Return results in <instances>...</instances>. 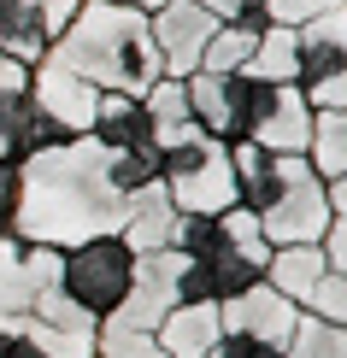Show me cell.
<instances>
[{"mask_svg": "<svg viewBox=\"0 0 347 358\" xmlns=\"http://www.w3.org/2000/svg\"><path fill=\"white\" fill-rule=\"evenodd\" d=\"M48 53L65 59L71 71H83L95 88L135 94V100L165 77V71H159V48H154V29H147V12L124 6V0H83L77 18L59 29V41Z\"/></svg>", "mask_w": 347, "mask_h": 358, "instance_id": "7a4b0ae2", "label": "cell"}, {"mask_svg": "<svg viewBox=\"0 0 347 358\" xmlns=\"http://www.w3.org/2000/svg\"><path fill=\"white\" fill-rule=\"evenodd\" d=\"M147 29H154V48H159V71H165V77H194L206 41H212V29H218V18H206L194 0H165L159 12H147Z\"/></svg>", "mask_w": 347, "mask_h": 358, "instance_id": "8fae6325", "label": "cell"}, {"mask_svg": "<svg viewBox=\"0 0 347 358\" xmlns=\"http://www.w3.org/2000/svg\"><path fill=\"white\" fill-rule=\"evenodd\" d=\"M241 77H259V83H294V29L271 24L259 41H253V59L241 65Z\"/></svg>", "mask_w": 347, "mask_h": 358, "instance_id": "7402d4cb", "label": "cell"}, {"mask_svg": "<svg viewBox=\"0 0 347 358\" xmlns=\"http://www.w3.org/2000/svg\"><path fill=\"white\" fill-rule=\"evenodd\" d=\"M124 6H135V12H159L165 0H124Z\"/></svg>", "mask_w": 347, "mask_h": 358, "instance_id": "f1b7e54d", "label": "cell"}, {"mask_svg": "<svg viewBox=\"0 0 347 358\" xmlns=\"http://www.w3.org/2000/svg\"><path fill=\"white\" fill-rule=\"evenodd\" d=\"M218 335H224V323H218V306H171L159 317V352L165 358H206L218 347Z\"/></svg>", "mask_w": 347, "mask_h": 358, "instance_id": "2e32d148", "label": "cell"}, {"mask_svg": "<svg viewBox=\"0 0 347 358\" xmlns=\"http://www.w3.org/2000/svg\"><path fill=\"white\" fill-rule=\"evenodd\" d=\"M95 358H165V352H159V341L147 335V329H124V323L100 317V329H95Z\"/></svg>", "mask_w": 347, "mask_h": 358, "instance_id": "603a6c76", "label": "cell"}, {"mask_svg": "<svg viewBox=\"0 0 347 358\" xmlns=\"http://www.w3.org/2000/svg\"><path fill=\"white\" fill-rule=\"evenodd\" d=\"M171 235H177L171 194H165L159 182L135 188L130 206H124V217H118V241H124L130 252H159V247H171Z\"/></svg>", "mask_w": 347, "mask_h": 358, "instance_id": "5bb4252c", "label": "cell"}, {"mask_svg": "<svg viewBox=\"0 0 347 358\" xmlns=\"http://www.w3.org/2000/svg\"><path fill=\"white\" fill-rule=\"evenodd\" d=\"M77 6H83V0H41V24H48V36H53V41H59V29L77 18Z\"/></svg>", "mask_w": 347, "mask_h": 358, "instance_id": "4316f807", "label": "cell"}, {"mask_svg": "<svg viewBox=\"0 0 347 358\" xmlns=\"http://www.w3.org/2000/svg\"><path fill=\"white\" fill-rule=\"evenodd\" d=\"M41 153V112L29 100V77L0 88V165H18V159Z\"/></svg>", "mask_w": 347, "mask_h": 358, "instance_id": "e0dca14e", "label": "cell"}, {"mask_svg": "<svg viewBox=\"0 0 347 358\" xmlns=\"http://www.w3.org/2000/svg\"><path fill=\"white\" fill-rule=\"evenodd\" d=\"M142 112H147V124H154V141H159V147L177 141V136L194 124V117H189V88H183V77H159V83L142 94Z\"/></svg>", "mask_w": 347, "mask_h": 358, "instance_id": "ffe728a7", "label": "cell"}, {"mask_svg": "<svg viewBox=\"0 0 347 358\" xmlns=\"http://www.w3.org/2000/svg\"><path fill=\"white\" fill-rule=\"evenodd\" d=\"M265 282L283 294L294 311L306 317H324V323H347V271L318 252V241H300V247H271V264H265Z\"/></svg>", "mask_w": 347, "mask_h": 358, "instance_id": "8992f818", "label": "cell"}, {"mask_svg": "<svg viewBox=\"0 0 347 358\" xmlns=\"http://www.w3.org/2000/svg\"><path fill=\"white\" fill-rule=\"evenodd\" d=\"M206 358H283V347L271 341H253V335H218V347Z\"/></svg>", "mask_w": 347, "mask_h": 358, "instance_id": "d4e9b609", "label": "cell"}, {"mask_svg": "<svg viewBox=\"0 0 347 358\" xmlns=\"http://www.w3.org/2000/svg\"><path fill=\"white\" fill-rule=\"evenodd\" d=\"M312 129V106L300 100L294 83H259L241 77V141L265 153H300Z\"/></svg>", "mask_w": 347, "mask_h": 358, "instance_id": "52a82bcc", "label": "cell"}, {"mask_svg": "<svg viewBox=\"0 0 347 358\" xmlns=\"http://www.w3.org/2000/svg\"><path fill=\"white\" fill-rule=\"evenodd\" d=\"M159 188L171 194V206L183 217H218L236 200V165H230V141L206 136V129H183L177 141L159 147Z\"/></svg>", "mask_w": 347, "mask_h": 358, "instance_id": "3957f363", "label": "cell"}, {"mask_svg": "<svg viewBox=\"0 0 347 358\" xmlns=\"http://www.w3.org/2000/svg\"><path fill=\"white\" fill-rule=\"evenodd\" d=\"M329 6H347V0H265V18L283 24V29H300V24L318 18V12H329Z\"/></svg>", "mask_w": 347, "mask_h": 358, "instance_id": "cb8c5ba5", "label": "cell"}, {"mask_svg": "<svg viewBox=\"0 0 347 358\" xmlns=\"http://www.w3.org/2000/svg\"><path fill=\"white\" fill-rule=\"evenodd\" d=\"M12 212H18V165H0V235H12Z\"/></svg>", "mask_w": 347, "mask_h": 358, "instance_id": "484cf974", "label": "cell"}, {"mask_svg": "<svg viewBox=\"0 0 347 358\" xmlns=\"http://www.w3.org/2000/svg\"><path fill=\"white\" fill-rule=\"evenodd\" d=\"M194 6H200V12H206V18H218V24H230V18H236V12H241V6H247V0H194Z\"/></svg>", "mask_w": 347, "mask_h": 358, "instance_id": "83f0119b", "label": "cell"}, {"mask_svg": "<svg viewBox=\"0 0 347 358\" xmlns=\"http://www.w3.org/2000/svg\"><path fill=\"white\" fill-rule=\"evenodd\" d=\"M29 100H36L41 117H53L65 136H88V124H95V106H100V88L83 77V71H71L65 59H36L29 65Z\"/></svg>", "mask_w": 347, "mask_h": 358, "instance_id": "9c48e42d", "label": "cell"}, {"mask_svg": "<svg viewBox=\"0 0 347 358\" xmlns=\"http://www.w3.org/2000/svg\"><path fill=\"white\" fill-rule=\"evenodd\" d=\"M183 88H189L194 129H206V136H218V141H241V71L236 77L194 71V77H183Z\"/></svg>", "mask_w": 347, "mask_h": 358, "instance_id": "4fadbf2b", "label": "cell"}, {"mask_svg": "<svg viewBox=\"0 0 347 358\" xmlns=\"http://www.w3.org/2000/svg\"><path fill=\"white\" fill-rule=\"evenodd\" d=\"M294 317H300V311L283 300L271 282H253V288H241V294H230V300H218L224 335H253V341H271V347H283V341H289Z\"/></svg>", "mask_w": 347, "mask_h": 358, "instance_id": "7c38bea8", "label": "cell"}, {"mask_svg": "<svg viewBox=\"0 0 347 358\" xmlns=\"http://www.w3.org/2000/svg\"><path fill=\"white\" fill-rule=\"evenodd\" d=\"M59 288V247L0 235V329H24V317Z\"/></svg>", "mask_w": 347, "mask_h": 358, "instance_id": "ba28073f", "label": "cell"}, {"mask_svg": "<svg viewBox=\"0 0 347 358\" xmlns=\"http://www.w3.org/2000/svg\"><path fill=\"white\" fill-rule=\"evenodd\" d=\"M294 88L312 112H347V6L294 29Z\"/></svg>", "mask_w": 347, "mask_h": 358, "instance_id": "5b68a950", "label": "cell"}, {"mask_svg": "<svg viewBox=\"0 0 347 358\" xmlns=\"http://www.w3.org/2000/svg\"><path fill=\"white\" fill-rule=\"evenodd\" d=\"M283 358H347V323H324L300 311L289 341H283Z\"/></svg>", "mask_w": 347, "mask_h": 358, "instance_id": "44dd1931", "label": "cell"}, {"mask_svg": "<svg viewBox=\"0 0 347 358\" xmlns=\"http://www.w3.org/2000/svg\"><path fill=\"white\" fill-rule=\"evenodd\" d=\"M48 48L53 36L41 24V0H0V53L29 71L36 59H48Z\"/></svg>", "mask_w": 347, "mask_h": 358, "instance_id": "ac0fdd59", "label": "cell"}, {"mask_svg": "<svg viewBox=\"0 0 347 358\" xmlns=\"http://www.w3.org/2000/svg\"><path fill=\"white\" fill-rule=\"evenodd\" d=\"M88 141H100L107 153H142V147H159L154 141V124H147V112H142V100H135V94H112V88H100Z\"/></svg>", "mask_w": 347, "mask_h": 358, "instance_id": "9a60e30c", "label": "cell"}, {"mask_svg": "<svg viewBox=\"0 0 347 358\" xmlns=\"http://www.w3.org/2000/svg\"><path fill=\"white\" fill-rule=\"evenodd\" d=\"M130 194L112 182V153L100 141H65L18 159V212L12 235L36 247H77L88 235H118Z\"/></svg>", "mask_w": 347, "mask_h": 358, "instance_id": "6da1fadb", "label": "cell"}, {"mask_svg": "<svg viewBox=\"0 0 347 358\" xmlns=\"http://www.w3.org/2000/svg\"><path fill=\"white\" fill-rule=\"evenodd\" d=\"M177 276H183V252L159 247V252H135V271H130V294L124 306L112 311V323L124 329H159V317L177 306Z\"/></svg>", "mask_w": 347, "mask_h": 358, "instance_id": "30bf717a", "label": "cell"}, {"mask_svg": "<svg viewBox=\"0 0 347 358\" xmlns=\"http://www.w3.org/2000/svg\"><path fill=\"white\" fill-rule=\"evenodd\" d=\"M300 159L318 171V182H347V112H312Z\"/></svg>", "mask_w": 347, "mask_h": 358, "instance_id": "d6986e66", "label": "cell"}, {"mask_svg": "<svg viewBox=\"0 0 347 358\" xmlns=\"http://www.w3.org/2000/svg\"><path fill=\"white\" fill-rule=\"evenodd\" d=\"M130 271H135V252L118 235H88L77 247H59V294L77 311H88L95 323L124 306Z\"/></svg>", "mask_w": 347, "mask_h": 358, "instance_id": "277c9868", "label": "cell"}]
</instances>
